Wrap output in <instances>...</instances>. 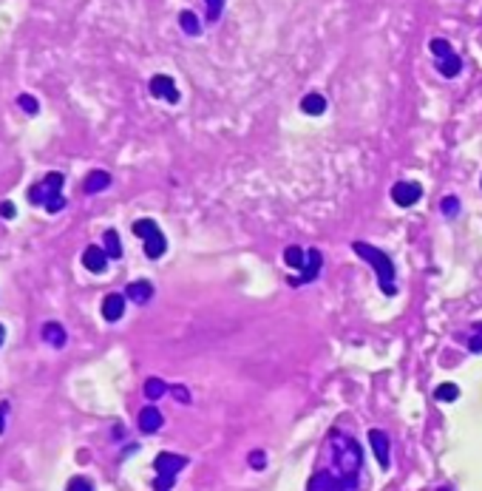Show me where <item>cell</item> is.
Returning <instances> with one entry per match:
<instances>
[{
    "instance_id": "obj_6",
    "label": "cell",
    "mask_w": 482,
    "mask_h": 491,
    "mask_svg": "<svg viewBox=\"0 0 482 491\" xmlns=\"http://www.w3.org/2000/svg\"><path fill=\"white\" fill-rule=\"evenodd\" d=\"M150 94L157 100H165V103H179V88H176L173 77H168V74L150 77Z\"/></svg>"
},
{
    "instance_id": "obj_25",
    "label": "cell",
    "mask_w": 482,
    "mask_h": 491,
    "mask_svg": "<svg viewBox=\"0 0 482 491\" xmlns=\"http://www.w3.org/2000/svg\"><path fill=\"white\" fill-rule=\"evenodd\" d=\"M443 213H445V216H454V213H460V199L457 196H445L443 199Z\"/></svg>"
},
{
    "instance_id": "obj_27",
    "label": "cell",
    "mask_w": 482,
    "mask_h": 491,
    "mask_svg": "<svg viewBox=\"0 0 482 491\" xmlns=\"http://www.w3.org/2000/svg\"><path fill=\"white\" fill-rule=\"evenodd\" d=\"M63 207H66V199H63V196H57V199H51V202L46 205L48 213H57V210H63Z\"/></svg>"
},
{
    "instance_id": "obj_29",
    "label": "cell",
    "mask_w": 482,
    "mask_h": 491,
    "mask_svg": "<svg viewBox=\"0 0 482 491\" xmlns=\"http://www.w3.org/2000/svg\"><path fill=\"white\" fill-rule=\"evenodd\" d=\"M250 466L264 469V451H253V454H250Z\"/></svg>"
},
{
    "instance_id": "obj_4",
    "label": "cell",
    "mask_w": 482,
    "mask_h": 491,
    "mask_svg": "<svg viewBox=\"0 0 482 491\" xmlns=\"http://www.w3.org/2000/svg\"><path fill=\"white\" fill-rule=\"evenodd\" d=\"M63 182H66V176L63 173H48L43 182H37V185H32L28 188V202L32 205H48L51 199H57V196H63L60 191H63Z\"/></svg>"
},
{
    "instance_id": "obj_2",
    "label": "cell",
    "mask_w": 482,
    "mask_h": 491,
    "mask_svg": "<svg viewBox=\"0 0 482 491\" xmlns=\"http://www.w3.org/2000/svg\"><path fill=\"white\" fill-rule=\"evenodd\" d=\"M131 230H134V236H139L145 241V256L148 259H162L165 256L168 239L162 236V230H159V225L154 219H136Z\"/></svg>"
},
{
    "instance_id": "obj_14",
    "label": "cell",
    "mask_w": 482,
    "mask_h": 491,
    "mask_svg": "<svg viewBox=\"0 0 482 491\" xmlns=\"http://www.w3.org/2000/svg\"><path fill=\"white\" fill-rule=\"evenodd\" d=\"M301 111L310 114V117H318L326 111V97L318 94V91H312V94H307L304 100H301Z\"/></svg>"
},
{
    "instance_id": "obj_7",
    "label": "cell",
    "mask_w": 482,
    "mask_h": 491,
    "mask_svg": "<svg viewBox=\"0 0 482 491\" xmlns=\"http://www.w3.org/2000/svg\"><path fill=\"white\" fill-rule=\"evenodd\" d=\"M125 313V295L123 293H111L102 298V318L105 321H119Z\"/></svg>"
},
{
    "instance_id": "obj_20",
    "label": "cell",
    "mask_w": 482,
    "mask_h": 491,
    "mask_svg": "<svg viewBox=\"0 0 482 491\" xmlns=\"http://www.w3.org/2000/svg\"><path fill=\"white\" fill-rule=\"evenodd\" d=\"M105 253H108V259L123 256V241H119L116 230H105Z\"/></svg>"
},
{
    "instance_id": "obj_34",
    "label": "cell",
    "mask_w": 482,
    "mask_h": 491,
    "mask_svg": "<svg viewBox=\"0 0 482 491\" xmlns=\"http://www.w3.org/2000/svg\"><path fill=\"white\" fill-rule=\"evenodd\" d=\"M443 491H445V488H443Z\"/></svg>"
},
{
    "instance_id": "obj_23",
    "label": "cell",
    "mask_w": 482,
    "mask_h": 491,
    "mask_svg": "<svg viewBox=\"0 0 482 491\" xmlns=\"http://www.w3.org/2000/svg\"><path fill=\"white\" fill-rule=\"evenodd\" d=\"M207 3V20L210 23H216L222 17V9H224V0H204Z\"/></svg>"
},
{
    "instance_id": "obj_5",
    "label": "cell",
    "mask_w": 482,
    "mask_h": 491,
    "mask_svg": "<svg viewBox=\"0 0 482 491\" xmlns=\"http://www.w3.org/2000/svg\"><path fill=\"white\" fill-rule=\"evenodd\" d=\"M391 199H395L400 207H411L423 199V185H420V182H395Z\"/></svg>"
},
{
    "instance_id": "obj_30",
    "label": "cell",
    "mask_w": 482,
    "mask_h": 491,
    "mask_svg": "<svg viewBox=\"0 0 482 491\" xmlns=\"http://www.w3.org/2000/svg\"><path fill=\"white\" fill-rule=\"evenodd\" d=\"M6 412H9V406L0 404V435H3V429H6Z\"/></svg>"
},
{
    "instance_id": "obj_16",
    "label": "cell",
    "mask_w": 482,
    "mask_h": 491,
    "mask_svg": "<svg viewBox=\"0 0 482 491\" xmlns=\"http://www.w3.org/2000/svg\"><path fill=\"white\" fill-rule=\"evenodd\" d=\"M284 261L292 270H307V256H304V250H301L298 244H292V248L284 250Z\"/></svg>"
},
{
    "instance_id": "obj_3",
    "label": "cell",
    "mask_w": 482,
    "mask_h": 491,
    "mask_svg": "<svg viewBox=\"0 0 482 491\" xmlns=\"http://www.w3.org/2000/svg\"><path fill=\"white\" fill-rule=\"evenodd\" d=\"M154 466H157V472H159V477H157V483H154V485H157V491H168V488L173 485L176 474L188 466V457H182V454H170V451H162V454L154 460Z\"/></svg>"
},
{
    "instance_id": "obj_31",
    "label": "cell",
    "mask_w": 482,
    "mask_h": 491,
    "mask_svg": "<svg viewBox=\"0 0 482 491\" xmlns=\"http://www.w3.org/2000/svg\"><path fill=\"white\" fill-rule=\"evenodd\" d=\"M471 352H482V335H474V341H471Z\"/></svg>"
},
{
    "instance_id": "obj_13",
    "label": "cell",
    "mask_w": 482,
    "mask_h": 491,
    "mask_svg": "<svg viewBox=\"0 0 482 491\" xmlns=\"http://www.w3.org/2000/svg\"><path fill=\"white\" fill-rule=\"evenodd\" d=\"M321 264H323V259H321V253H318V250H310V261H307V273H304V275H298V279H292V284H307V282H312V279H318V273H321Z\"/></svg>"
},
{
    "instance_id": "obj_28",
    "label": "cell",
    "mask_w": 482,
    "mask_h": 491,
    "mask_svg": "<svg viewBox=\"0 0 482 491\" xmlns=\"http://www.w3.org/2000/svg\"><path fill=\"white\" fill-rule=\"evenodd\" d=\"M0 216H3V219H12V216H15V205H12V202H3V205H0Z\"/></svg>"
},
{
    "instance_id": "obj_11",
    "label": "cell",
    "mask_w": 482,
    "mask_h": 491,
    "mask_svg": "<svg viewBox=\"0 0 482 491\" xmlns=\"http://www.w3.org/2000/svg\"><path fill=\"white\" fill-rule=\"evenodd\" d=\"M150 295H154V284L150 282H131L125 287V298H131L134 304H145L150 301Z\"/></svg>"
},
{
    "instance_id": "obj_1",
    "label": "cell",
    "mask_w": 482,
    "mask_h": 491,
    "mask_svg": "<svg viewBox=\"0 0 482 491\" xmlns=\"http://www.w3.org/2000/svg\"><path fill=\"white\" fill-rule=\"evenodd\" d=\"M352 250H355L360 259H364V261H369V264L375 267V275H377V282H380V290H383L386 295H395V293H398V287H395V264H391L389 253L372 248V244H366V241H355Z\"/></svg>"
},
{
    "instance_id": "obj_22",
    "label": "cell",
    "mask_w": 482,
    "mask_h": 491,
    "mask_svg": "<svg viewBox=\"0 0 482 491\" xmlns=\"http://www.w3.org/2000/svg\"><path fill=\"white\" fill-rule=\"evenodd\" d=\"M434 395H437V401H457L460 389H457V384H440Z\"/></svg>"
},
{
    "instance_id": "obj_12",
    "label": "cell",
    "mask_w": 482,
    "mask_h": 491,
    "mask_svg": "<svg viewBox=\"0 0 482 491\" xmlns=\"http://www.w3.org/2000/svg\"><path fill=\"white\" fill-rule=\"evenodd\" d=\"M111 185V173H105V171H91L85 176V193H100V191H105Z\"/></svg>"
},
{
    "instance_id": "obj_19",
    "label": "cell",
    "mask_w": 482,
    "mask_h": 491,
    "mask_svg": "<svg viewBox=\"0 0 482 491\" xmlns=\"http://www.w3.org/2000/svg\"><path fill=\"white\" fill-rule=\"evenodd\" d=\"M165 392H168V384H165V381H159V378H148V381H145V397H148V401H159Z\"/></svg>"
},
{
    "instance_id": "obj_24",
    "label": "cell",
    "mask_w": 482,
    "mask_h": 491,
    "mask_svg": "<svg viewBox=\"0 0 482 491\" xmlns=\"http://www.w3.org/2000/svg\"><path fill=\"white\" fill-rule=\"evenodd\" d=\"M17 105H20L26 114H37V111H40V103H37L32 94H20V97H17Z\"/></svg>"
},
{
    "instance_id": "obj_21",
    "label": "cell",
    "mask_w": 482,
    "mask_h": 491,
    "mask_svg": "<svg viewBox=\"0 0 482 491\" xmlns=\"http://www.w3.org/2000/svg\"><path fill=\"white\" fill-rule=\"evenodd\" d=\"M429 49H431V54H434L437 60H445V57H451V54H454V49H451V43H448V40H443V37H434V40L429 43Z\"/></svg>"
},
{
    "instance_id": "obj_26",
    "label": "cell",
    "mask_w": 482,
    "mask_h": 491,
    "mask_svg": "<svg viewBox=\"0 0 482 491\" xmlns=\"http://www.w3.org/2000/svg\"><path fill=\"white\" fill-rule=\"evenodd\" d=\"M66 491H94V485H91V480H85V477H74Z\"/></svg>"
},
{
    "instance_id": "obj_17",
    "label": "cell",
    "mask_w": 482,
    "mask_h": 491,
    "mask_svg": "<svg viewBox=\"0 0 482 491\" xmlns=\"http://www.w3.org/2000/svg\"><path fill=\"white\" fill-rule=\"evenodd\" d=\"M437 71H440L443 77H457V74L463 71V60H460L457 54H451V57L440 60V63H437Z\"/></svg>"
},
{
    "instance_id": "obj_32",
    "label": "cell",
    "mask_w": 482,
    "mask_h": 491,
    "mask_svg": "<svg viewBox=\"0 0 482 491\" xmlns=\"http://www.w3.org/2000/svg\"><path fill=\"white\" fill-rule=\"evenodd\" d=\"M176 397H179V401H185V404L190 401V395H188V389H182V386H179V389H176Z\"/></svg>"
},
{
    "instance_id": "obj_8",
    "label": "cell",
    "mask_w": 482,
    "mask_h": 491,
    "mask_svg": "<svg viewBox=\"0 0 482 491\" xmlns=\"http://www.w3.org/2000/svg\"><path fill=\"white\" fill-rule=\"evenodd\" d=\"M82 264H85V270H91V273H105V267H108V253H105V248H85Z\"/></svg>"
},
{
    "instance_id": "obj_33",
    "label": "cell",
    "mask_w": 482,
    "mask_h": 491,
    "mask_svg": "<svg viewBox=\"0 0 482 491\" xmlns=\"http://www.w3.org/2000/svg\"><path fill=\"white\" fill-rule=\"evenodd\" d=\"M3 338H6V329H3V327H0V344H3Z\"/></svg>"
},
{
    "instance_id": "obj_9",
    "label": "cell",
    "mask_w": 482,
    "mask_h": 491,
    "mask_svg": "<svg viewBox=\"0 0 482 491\" xmlns=\"http://www.w3.org/2000/svg\"><path fill=\"white\" fill-rule=\"evenodd\" d=\"M369 443H372V449H375L377 463H380L383 469H389V435L380 432V429H372V432H369Z\"/></svg>"
},
{
    "instance_id": "obj_18",
    "label": "cell",
    "mask_w": 482,
    "mask_h": 491,
    "mask_svg": "<svg viewBox=\"0 0 482 491\" xmlns=\"http://www.w3.org/2000/svg\"><path fill=\"white\" fill-rule=\"evenodd\" d=\"M179 26H182V28H185V32H188L190 37L202 35V23H199V17H196L190 9H185L182 15H179Z\"/></svg>"
},
{
    "instance_id": "obj_10",
    "label": "cell",
    "mask_w": 482,
    "mask_h": 491,
    "mask_svg": "<svg viewBox=\"0 0 482 491\" xmlns=\"http://www.w3.org/2000/svg\"><path fill=\"white\" fill-rule=\"evenodd\" d=\"M139 429H142L145 435L159 432V429H162V412H159L157 406H145V409L139 412Z\"/></svg>"
},
{
    "instance_id": "obj_15",
    "label": "cell",
    "mask_w": 482,
    "mask_h": 491,
    "mask_svg": "<svg viewBox=\"0 0 482 491\" xmlns=\"http://www.w3.org/2000/svg\"><path fill=\"white\" fill-rule=\"evenodd\" d=\"M43 338H46L51 347H63V344H66V329L60 327V324H54V321H48V324L43 327Z\"/></svg>"
}]
</instances>
